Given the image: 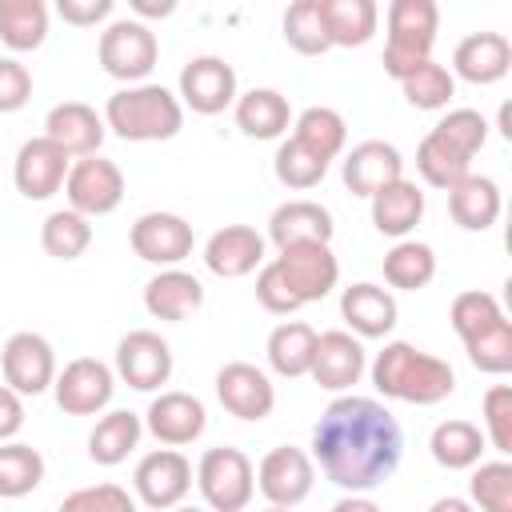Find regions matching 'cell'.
<instances>
[{"label":"cell","instance_id":"cell-1","mask_svg":"<svg viewBox=\"0 0 512 512\" xmlns=\"http://www.w3.org/2000/svg\"><path fill=\"white\" fill-rule=\"evenodd\" d=\"M404 456L400 420L372 396L340 392L312 424V460L340 492L380 488Z\"/></svg>","mask_w":512,"mask_h":512},{"label":"cell","instance_id":"cell-2","mask_svg":"<svg viewBox=\"0 0 512 512\" xmlns=\"http://www.w3.org/2000/svg\"><path fill=\"white\" fill-rule=\"evenodd\" d=\"M368 372H372V388L384 400H400V404H416V408L440 404L456 392L452 364L416 348V344H408V340H388L376 352Z\"/></svg>","mask_w":512,"mask_h":512},{"label":"cell","instance_id":"cell-3","mask_svg":"<svg viewBox=\"0 0 512 512\" xmlns=\"http://www.w3.org/2000/svg\"><path fill=\"white\" fill-rule=\"evenodd\" d=\"M104 124L128 144H152V140H172L184 128V104L176 92L164 84H124L120 92L108 96L104 104Z\"/></svg>","mask_w":512,"mask_h":512},{"label":"cell","instance_id":"cell-4","mask_svg":"<svg viewBox=\"0 0 512 512\" xmlns=\"http://www.w3.org/2000/svg\"><path fill=\"white\" fill-rule=\"evenodd\" d=\"M388 40H384V72L400 84L412 68H420L432 56L436 32H440V8L436 0H388Z\"/></svg>","mask_w":512,"mask_h":512},{"label":"cell","instance_id":"cell-5","mask_svg":"<svg viewBox=\"0 0 512 512\" xmlns=\"http://www.w3.org/2000/svg\"><path fill=\"white\" fill-rule=\"evenodd\" d=\"M100 68L120 84H140L160 60V40L148 20H112L96 44Z\"/></svg>","mask_w":512,"mask_h":512},{"label":"cell","instance_id":"cell-6","mask_svg":"<svg viewBox=\"0 0 512 512\" xmlns=\"http://www.w3.org/2000/svg\"><path fill=\"white\" fill-rule=\"evenodd\" d=\"M196 488L208 508L240 512L256 496V468L240 448H208L196 464Z\"/></svg>","mask_w":512,"mask_h":512},{"label":"cell","instance_id":"cell-7","mask_svg":"<svg viewBox=\"0 0 512 512\" xmlns=\"http://www.w3.org/2000/svg\"><path fill=\"white\" fill-rule=\"evenodd\" d=\"M64 196H68V208L84 212L88 220L108 216L124 200V172L116 160H104L100 152L76 156L64 176Z\"/></svg>","mask_w":512,"mask_h":512},{"label":"cell","instance_id":"cell-8","mask_svg":"<svg viewBox=\"0 0 512 512\" xmlns=\"http://www.w3.org/2000/svg\"><path fill=\"white\" fill-rule=\"evenodd\" d=\"M52 396L68 416H100L116 396V368L96 356H76L56 372Z\"/></svg>","mask_w":512,"mask_h":512},{"label":"cell","instance_id":"cell-9","mask_svg":"<svg viewBox=\"0 0 512 512\" xmlns=\"http://www.w3.org/2000/svg\"><path fill=\"white\" fill-rule=\"evenodd\" d=\"M272 264L280 268V276L288 280V288L296 292L300 304L324 300L340 280V260L328 240L288 244V248H280V256H272Z\"/></svg>","mask_w":512,"mask_h":512},{"label":"cell","instance_id":"cell-10","mask_svg":"<svg viewBox=\"0 0 512 512\" xmlns=\"http://www.w3.org/2000/svg\"><path fill=\"white\" fill-rule=\"evenodd\" d=\"M316 484V464H312V452L304 448H292V444H280L272 448L260 464H256V488L260 496L272 504V508H296L308 500Z\"/></svg>","mask_w":512,"mask_h":512},{"label":"cell","instance_id":"cell-11","mask_svg":"<svg viewBox=\"0 0 512 512\" xmlns=\"http://www.w3.org/2000/svg\"><path fill=\"white\" fill-rule=\"evenodd\" d=\"M176 96L184 108H192L196 116H220L224 108H232L236 92V68L224 56H192L180 68L176 80Z\"/></svg>","mask_w":512,"mask_h":512},{"label":"cell","instance_id":"cell-12","mask_svg":"<svg viewBox=\"0 0 512 512\" xmlns=\"http://www.w3.org/2000/svg\"><path fill=\"white\" fill-rule=\"evenodd\" d=\"M116 376L136 392H156L172 380V348L152 328H132L116 344Z\"/></svg>","mask_w":512,"mask_h":512},{"label":"cell","instance_id":"cell-13","mask_svg":"<svg viewBox=\"0 0 512 512\" xmlns=\"http://www.w3.org/2000/svg\"><path fill=\"white\" fill-rule=\"evenodd\" d=\"M132 488H136V504L144 508H176L192 488V464L184 452L164 444L136 460Z\"/></svg>","mask_w":512,"mask_h":512},{"label":"cell","instance_id":"cell-14","mask_svg":"<svg viewBox=\"0 0 512 512\" xmlns=\"http://www.w3.org/2000/svg\"><path fill=\"white\" fill-rule=\"evenodd\" d=\"M132 252L144 260V264H156V268H172V264H184L196 248V232L184 216L176 212H144L136 216L132 232Z\"/></svg>","mask_w":512,"mask_h":512},{"label":"cell","instance_id":"cell-15","mask_svg":"<svg viewBox=\"0 0 512 512\" xmlns=\"http://www.w3.org/2000/svg\"><path fill=\"white\" fill-rule=\"evenodd\" d=\"M0 372L20 396H40L56 380V352L40 332H12L0 352Z\"/></svg>","mask_w":512,"mask_h":512},{"label":"cell","instance_id":"cell-16","mask_svg":"<svg viewBox=\"0 0 512 512\" xmlns=\"http://www.w3.org/2000/svg\"><path fill=\"white\" fill-rule=\"evenodd\" d=\"M72 168V156L52 144L48 136H32L16 148V164H12V184L24 200H48L64 188V176Z\"/></svg>","mask_w":512,"mask_h":512},{"label":"cell","instance_id":"cell-17","mask_svg":"<svg viewBox=\"0 0 512 512\" xmlns=\"http://www.w3.org/2000/svg\"><path fill=\"white\" fill-rule=\"evenodd\" d=\"M216 400L236 420H264L276 408V384L264 368L248 360H232L216 372Z\"/></svg>","mask_w":512,"mask_h":512},{"label":"cell","instance_id":"cell-18","mask_svg":"<svg viewBox=\"0 0 512 512\" xmlns=\"http://www.w3.org/2000/svg\"><path fill=\"white\" fill-rule=\"evenodd\" d=\"M368 368V356H364V344L356 332H344V328H332V332H316V352H312V364H308V376L328 388V392H348Z\"/></svg>","mask_w":512,"mask_h":512},{"label":"cell","instance_id":"cell-19","mask_svg":"<svg viewBox=\"0 0 512 512\" xmlns=\"http://www.w3.org/2000/svg\"><path fill=\"white\" fill-rule=\"evenodd\" d=\"M144 428H148L160 444L184 448V444H192V440L204 436V428H208V408H204V400L192 396V392H160V396L148 404V412H144Z\"/></svg>","mask_w":512,"mask_h":512},{"label":"cell","instance_id":"cell-20","mask_svg":"<svg viewBox=\"0 0 512 512\" xmlns=\"http://www.w3.org/2000/svg\"><path fill=\"white\" fill-rule=\"evenodd\" d=\"M204 264L220 280H240L264 264V236L252 224H224L208 236Z\"/></svg>","mask_w":512,"mask_h":512},{"label":"cell","instance_id":"cell-21","mask_svg":"<svg viewBox=\"0 0 512 512\" xmlns=\"http://www.w3.org/2000/svg\"><path fill=\"white\" fill-rule=\"evenodd\" d=\"M104 132H108L104 116H100L92 104H84V100L52 104L48 116H44V136H48L52 144H60L72 160H76V156H92V152H100Z\"/></svg>","mask_w":512,"mask_h":512},{"label":"cell","instance_id":"cell-22","mask_svg":"<svg viewBox=\"0 0 512 512\" xmlns=\"http://www.w3.org/2000/svg\"><path fill=\"white\" fill-rule=\"evenodd\" d=\"M340 316L348 324V332H356L360 340H384L392 328H396V296L372 280H360V284H348L340 292Z\"/></svg>","mask_w":512,"mask_h":512},{"label":"cell","instance_id":"cell-23","mask_svg":"<svg viewBox=\"0 0 512 512\" xmlns=\"http://www.w3.org/2000/svg\"><path fill=\"white\" fill-rule=\"evenodd\" d=\"M512 68V44L504 32H472L456 44L452 52V76L484 88V84H500Z\"/></svg>","mask_w":512,"mask_h":512},{"label":"cell","instance_id":"cell-24","mask_svg":"<svg viewBox=\"0 0 512 512\" xmlns=\"http://www.w3.org/2000/svg\"><path fill=\"white\" fill-rule=\"evenodd\" d=\"M340 176H344V188H348L352 196H364V200H368L376 188H384L388 180L404 176V156H400V148L388 144V140H360V144L344 156Z\"/></svg>","mask_w":512,"mask_h":512},{"label":"cell","instance_id":"cell-25","mask_svg":"<svg viewBox=\"0 0 512 512\" xmlns=\"http://www.w3.org/2000/svg\"><path fill=\"white\" fill-rule=\"evenodd\" d=\"M144 308L152 320H168V324H180L188 320L192 312L204 308V284L184 272L180 264L172 268H160L148 284H144Z\"/></svg>","mask_w":512,"mask_h":512},{"label":"cell","instance_id":"cell-26","mask_svg":"<svg viewBox=\"0 0 512 512\" xmlns=\"http://www.w3.org/2000/svg\"><path fill=\"white\" fill-rule=\"evenodd\" d=\"M368 204H372V228L380 236H392V240L412 236L416 224L424 220V192L404 176H396L384 188H376L368 196Z\"/></svg>","mask_w":512,"mask_h":512},{"label":"cell","instance_id":"cell-27","mask_svg":"<svg viewBox=\"0 0 512 512\" xmlns=\"http://www.w3.org/2000/svg\"><path fill=\"white\" fill-rule=\"evenodd\" d=\"M500 208H504V196L492 176L468 172L448 188V212L464 232H488L500 220Z\"/></svg>","mask_w":512,"mask_h":512},{"label":"cell","instance_id":"cell-28","mask_svg":"<svg viewBox=\"0 0 512 512\" xmlns=\"http://www.w3.org/2000/svg\"><path fill=\"white\" fill-rule=\"evenodd\" d=\"M236 128L252 140H280L292 128V104L276 88H248L232 100Z\"/></svg>","mask_w":512,"mask_h":512},{"label":"cell","instance_id":"cell-29","mask_svg":"<svg viewBox=\"0 0 512 512\" xmlns=\"http://www.w3.org/2000/svg\"><path fill=\"white\" fill-rule=\"evenodd\" d=\"M332 212L316 200H284L272 216H268V240L276 248L288 244H308V240H328L332 244Z\"/></svg>","mask_w":512,"mask_h":512},{"label":"cell","instance_id":"cell-30","mask_svg":"<svg viewBox=\"0 0 512 512\" xmlns=\"http://www.w3.org/2000/svg\"><path fill=\"white\" fill-rule=\"evenodd\" d=\"M140 436H144V420L128 408H112L88 432V460L100 468H116L136 452Z\"/></svg>","mask_w":512,"mask_h":512},{"label":"cell","instance_id":"cell-31","mask_svg":"<svg viewBox=\"0 0 512 512\" xmlns=\"http://www.w3.org/2000/svg\"><path fill=\"white\" fill-rule=\"evenodd\" d=\"M320 16L332 48H364L380 28L376 0H320Z\"/></svg>","mask_w":512,"mask_h":512},{"label":"cell","instance_id":"cell-32","mask_svg":"<svg viewBox=\"0 0 512 512\" xmlns=\"http://www.w3.org/2000/svg\"><path fill=\"white\" fill-rule=\"evenodd\" d=\"M312 352H316V328L304 324V320H284L268 332V344H264V356H268V368L284 380H296V376H308V364H312Z\"/></svg>","mask_w":512,"mask_h":512},{"label":"cell","instance_id":"cell-33","mask_svg":"<svg viewBox=\"0 0 512 512\" xmlns=\"http://www.w3.org/2000/svg\"><path fill=\"white\" fill-rule=\"evenodd\" d=\"M484 448H488L484 428L472 424V420H444L428 436L432 460L440 468H448V472H468L476 460H484Z\"/></svg>","mask_w":512,"mask_h":512},{"label":"cell","instance_id":"cell-34","mask_svg":"<svg viewBox=\"0 0 512 512\" xmlns=\"http://www.w3.org/2000/svg\"><path fill=\"white\" fill-rule=\"evenodd\" d=\"M432 276H436V252H432V244L400 236L384 252V280H388V288L420 292V288L432 284Z\"/></svg>","mask_w":512,"mask_h":512},{"label":"cell","instance_id":"cell-35","mask_svg":"<svg viewBox=\"0 0 512 512\" xmlns=\"http://www.w3.org/2000/svg\"><path fill=\"white\" fill-rule=\"evenodd\" d=\"M292 136H296L308 152H316L320 160L332 164V160L344 152V144H348V124H344V116H340L336 108L312 104V108H304V112L292 120Z\"/></svg>","mask_w":512,"mask_h":512},{"label":"cell","instance_id":"cell-36","mask_svg":"<svg viewBox=\"0 0 512 512\" xmlns=\"http://www.w3.org/2000/svg\"><path fill=\"white\" fill-rule=\"evenodd\" d=\"M48 36V0H0V44L32 52Z\"/></svg>","mask_w":512,"mask_h":512},{"label":"cell","instance_id":"cell-37","mask_svg":"<svg viewBox=\"0 0 512 512\" xmlns=\"http://www.w3.org/2000/svg\"><path fill=\"white\" fill-rule=\"evenodd\" d=\"M92 244V220L76 208H56L44 216L40 224V248L52 256V260H76L84 256Z\"/></svg>","mask_w":512,"mask_h":512},{"label":"cell","instance_id":"cell-38","mask_svg":"<svg viewBox=\"0 0 512 512\" xmlns=\"http://www.w3.org/2000/svg\"><path fill=\"white\" fill-rule=\"evenodd\" d=\"M44 480V456L32 444L0 440V500H20L28 492H36Z\"/></svg>","mask_w":512,"mask_h":512},{"label":"cell","instance_id":"cell-39","mask_svg":"<svg viewBox=\"0 0 512 512\" xmlns=\"http://www.w3.org/2000/svg\"><path fill=\"white\" fill-rule=\"evenodd\" d=\"M400 92H404V100H408L412 108H420V112H440V108H448V100L456 96V76H452L444 64H436V60L428 56L420 68H412V72L400 80Z\"/></svg>","mask_w":512,"mask_h":512},{"label":"cell","instance_id":"cell-40","mask_svg":"<svg viewBox=\"0 0 512 512\" xmlns=\"http://www.w3.org/2000/svg\"><path fill=\"white\" fill-rule=\"evenodd\" d=\"M284 40L292 52L300 56H324L332 44H328V32H324V16H320V0H292L284 8Z\"/></svg>","mask_w":512,"mask_h":512},{"label":"cell","instance_id":"cell-41","mask_svg":"<svg viewBox=\"0 0 512 512\" xmlns=\"http://www.w3.org/2000/svg\"><path fill=\"white\" fill-rule=\"evenodd\" d=\"M272 172H276V180H280L284 188L308 192V188H316V184L328 176V160H320V156L308 152L296 136H288V140H280V148H276V156H272Z\"/></svg>","mask_w":512,"mask_h":512},{"label":"cell","instance_id":"cell-42","mask_svg":"<svg viewBox=\"0 0 512 512\" xmlns=\"http://www.w3.org/2000/svg\"><path fill=\"white\" fill-rule=\"evenodd\" d=\"M416 172H420V180L424 184H432V188H440V192H448L460 176H468L472 172V160H464L460 152H452L440 136H424L420 140V148H416Z\"/></svg>","mask_w":512,"mask_h":512},{"label":"cell","instance_id":"cell-43","mask_svg":"<svg viewBox=\"0 0 512 512\" xmlns=\"http://www.w3.org/2000/svg\"><path fill=\"white\" fill-rule=\"evenodd\" d=\"M432 136H440L464 160H476V152L488 144V120L476 108H452L432 124Z\"/></svg>","mask_w":512,"mask_h":512},{"label":"cell","instance_id":"cell-44","mask_svg":"<svg viewBox=\"0 0 512 512\" xmlns=\"http://www.w3.org/2000/svg\"><path fill=\"white\" fill-rule=\"evenodd\" d=\"M464 352L472 360L476 372H488V376H504L512 372V320H496L492 328L476 332L472 340H464Z\"/></svg>","mask_w":512,"mask_h":512},{"label":"cell","instance_id":"cell-45","mask_svg":"<svg viewBox=\"0 0 512 512\" xmlns=\"http://www.w3.org/2000/svg\"><path fill=\"white\" fill-rule=\"evenodd\" d=\"M468 496L484 512H512V464L508 460H476Z\"/></svg>","mask_w":512,"mask_h":512},{"label":"cell","instance_id":"cell-46","mask_svg":"<svg viewBox=\"0 0 512 512\" xmlns=\"http://www.w3.org/2000/svg\"><path fill=\"white\" fill-rule=\"evenodd\" d=\"M448 320H452V328H456L460 340H472L476 332H484V328H492L496 320H504V308H500V300H496L492 292L468 288V292H460V296L452 300Z\"/></svg>","mask_w":512,"mask_h":512},{"label":"cell","instance_id":"cell-47","mask_svg":"<svg viewBox=\"0 0 512 512\" xmlns=\"http://www.w3.org/2000/svg\"><path fill=\"white\" fill-rule=\"evenodd\" d=\"M480 416H484V440L500 456H512V388L492 384L480 400Z\"/></svg>","mask_w":512,"mask_h":512},{"label":"cell","instance_id":"cell-48","mask_svg":"<svg viewBox=\"0 0 512 512\" xmlns=\"http://www.w3.org/2000/svg\"><path fill=\"white\" fill-rule=\"evenodd\" d=\"M64 512H132L136 496L120 484H96V488H76L60 500Z\"/></svg>","mask_w":512,"mask_h":512},{"label":"cell","instance_id":"cell-49","mask_svg":"<svg viewBox=\"0 0 512 512\" xmlns=\"http://www.w3.org/2000/svg\"><path fill=\"white\" fill-rule=\"evenodd\" d=\"M256 300H260V308L272 312V316H292L296 308H304L272 260L260 264V272H256Z\"/></svg>","mask_w":512,"mask_h":512},{"label":"cell","instance_id":"cell-50","mask_svg":"<svg viewBox=\"0 0 512 512\" xmlns=\"http://www.w3.org/2000/svg\"><path fill=\"white\" fill-rule=\"evenodd\" d=\"M32 100V72L16 56H0V116L20 112Z\"/></svg>","mask_w":512,"mask_h":512},{"label":"cell","instance_id":"cell-51","mask_svg":"<svg viewBox=\"0 0 512 512\" xmlns=\"http://www.w3.org/2000/svg\"><path fill=\"white\" fill-rule=\"evenodd\" d=\"M52 8L72 28H96V24H104L112 16L116 0H52Z\"/></svg>","mask_w":512,"mask_h":512},{"label":"cell","instance_id":"cell-52","mask_svg":"<svg viewBox=\"0 0 512 512\" xmlns=\"http://www.w3.org/2000/svg\"><path fill=\"white\" fill-rule=\"evenodd\" d=\"M20 428H24V396L0 384V440H12Z\"/></svg>","mask_w":512,"mask_h":512},{"label":"cell","instance_id":"cell-53","mask_svg":"<svg viewBox=\"0 0 512 512\" xmlns=\"http://www.w3.org/2000/svg\"><path fill=\"white\" fill-rule=\"evenodd\" d=\"M128 8L136 12V20H168L180 0H128Z\"/></svg>","mask_w":512,"mask_h":512},{"label":"cell","instance_id":"cell-54","mask_svg":"<svg viewBox=\"0 0 512 512\" xmlns=\"http://www.w3.org/2000/svg\"><path fill=\"white\" fill-rule=\"evenodd\" d=\"M336 512H376V500L364 496V492H348L336 500Z\"/></svg>","mask_w":512,"mask_h":512},{"label":"cell","instance_id":"cell-55","mask_svg":"<svg viewBox=\"0 0 512 512\" xmlns=\"http://www.w3.org/2000/svg\"><path fill=\"white\" fill-rule=\"evenodd\" d=\"M436 512H468V500H436Z\"/></svg>","mask_w":512,"mask_h":512},{"label":"cell","instance_id":"cell-56","mask_svg":"<svg viewBox=\"0 0 512 512\" xmlns=\"http://www.w3.org/2000/svg\"><path fill=\"white\" fill-rule=\"evenodd\" d=\"M500 132H504V136H512V128H508V104L500 108Z\"/></svg>","mask_w":512,"mask_h":512}]
</instances>
